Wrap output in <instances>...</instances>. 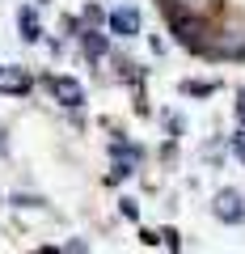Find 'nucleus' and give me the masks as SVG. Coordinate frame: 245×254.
<instances>
[{
    "label": "nucleus",
    "mask_w": 245,
    "mask_h": 254,
    "mask_svg": "<svg viewBox=\"0 0 245 254\" xmlns=\"http://www.w3.org/2000/svg\"><path fill=\"white\" fill-rule=\"evenodd\" d=\"M47 89H51V98L59 102V106H68V110H76V106L85 102L81 81H72V76H51V81H47Z\"/></svg>",
    "instance_id": "nucleus-1"
},
{
    "label": "nucleus",
    "mask_w": 245,
    "mask_h": 254,
    "mask_svg": "<svg viewBox=\"0 0 245 254\" xmlns=\"http://www.w3.org/2000/svg\"><path fill=\"white\" fill-rule=\"evenodd\" d=\"M30 72L21 68V64H9V68H0V93H9V98H21V93H30Z\"/></svg>",
    "instance_id": "nucleus-2"
},
{
    "label": "nucleus",
    "mask_w": 245,
    "mask_h": 254,
    "mask_svg": "<svg viewBox=\"0 0 245 254\" xmlns=\"http://www.w3.org/2000/svg\"><path fill=\"white\" fill-rule=\"evenodd\" d=\"M216 216L241 225V220H245V199L237 195V190H220V195H216Z\"/></svg>",
    "instance_id": "nucleus-3"
},
{
    "label": "nucleus",
    "mask_w": 245,
    "mask_h": 254,
    "mask_svg": "<svg viewBox=\"0 0 245 254\" xmlns=\"http://www.w3.org/2000/svg\"><path fill=\"white\" fill-rule=\"evenodd\" d=\"M110 34H118V38L140 34V13L136 9H114L110 13Z\"/></svg>",
    "instance_id": "nucleus-4"
},
{
    "label": "nucleus",
    "mask_w": 245,
    "mask_h": 254,
    "mask_svg": "<svg viewBox=\"0 0 245 254\" xmlns=\"http://www.w3.org/2000/svg\"><path fill=\"white\" fill-rule=\"evenodd\" d=\"M17 30H21V43H38V38H43V26H38V9L34 4H21L17 9Z\"/></svg>",
    "instance_id": "nucleus-5"
},
{
    "label": "nucleus",
    "mask_w": 245,
    "mask_h": 254,
    "mask_svg": "<svg viewBox=\"0 0 245 254\" xmlns=\"http://www.w3.org/2000/svg\"><path fill=\"white\" fill-rule=\"evenodd\" d=\"M81 51L89 55V60H101V55L110 51L106 34H98V30H81Z\"/></svg>",
    "instance_id": "nucleus-6"
},
{
    "label": "nucleus",
    "mask_w": 245,
    "mask_h": 254,
    "mask_svg": "<svg viewBox=\"0 0 245 254\" xmlns=\"http://www.w3.org/2000/svg\"><path fill=\"white\" fill-rule=\"evenodd\" d=\"M13 203L17 208H43V199H34V195H13Z\"/></svg>",
    "instance_id": "nucleus-7"
},
{
    "label": "nucleus",
    "mask_w": 245,
    "mask_h": 254,
    "mask_svg": "<svg viewBox=\"0 0 245 254\" xmlns=\"http://www.w3.org/2000/svg\"><path fill=\"white\" fill-rule=\"evenodd\" d=\"M123 216H127V220H136V216H140V208H136V199H123Z\"/></svg>",
    "instance_id": "nucleus-8"
},
{
    "label": "nucleus",
    "mask_w": 245,
    "mask_h": 254,
    "mask_svg": "<svg viewBox=\"0 0 245 254\" xmlns=\"http://www.w3.org/2000/svg\"><path fill=\"white\" fill-rule=\"evenodd\" d=\"M64 254H89V250H85V246H81V242H72V246H68V250H64Z\"/></svg>",
    "instance_id": "nucleus-9"
},
{
    "label": "nucleus",
    "mask_w": 245,
    "mask_h": 254,
    "mask_svg": "<svg viewBox=\"0 0 245 254\" xmlns=\"http://www.w3.org/2000/svg\"><path fill=\"white\" fill-rule=\"evenodd\" d=\"M237 115H241V123H245V93L237 98Z\"/></svg>",
    "instance_id": "nucleus-10"
},
{
    "label": "nucleus",
    "mask_w": 245,
    "mask_h": 254,
    "mask_svg": "<svg viewBox=\"0 0 245 254\" xmlns=\"http://www.w3.org/2000/svg\"><path fill=\"white\" fill-rule=\"evenodd\" d=\"M34 254H59V250H55V246H43V250H34Z\"/></svg>",
    "instance_id": "nucleus-11"
}]
</instances>
